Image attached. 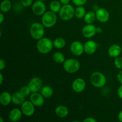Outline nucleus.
I'll return each mask as SVG.
<instances>
[{"label": "nucleus", "instance_id": "obj_2", "mask_svg": "<svg viewBox=\"0 0 122 122\" xmlns=\"http://www.w3.org/2000/svg\"><path fill=\"white\" fill-rule=\"evenodd\" d=\"M41 21L42 25L47 28H51L53 27L57 21V16L56 13L52 11H46L41 18Z\"/></svg>", "mask_w": 122, "mask_h": 122}, {"label": "nucleus", "instance_id": "obj_3", "mask_svg": "<svg viewBox=\"0 0 122 122\" xmlns=\"http://www.w3.org/2000/svg\"><path fill=\"white\" fill-rule=\"evenodd\" d=\"M106 81L107 80L105 75L100 71H95L91 75V83L95 88H100L104 86Z\"/></svg>", "mask_w": 122, "mask_h": 122}, {"label": "nucleus", "instance_id": "obj_29", "mask_svg": "<svg viewBox=\"0 0 122 122\" xmlns=\"http://www.w3.org/2000/svg\"><path fill=\"white\" fill-rule=\"evenodd\" d=\"M114 66L117 69H122V57H117L114 60Z\"/></svg>", "mask_w": 122, "mask_h": 122}, {"label": "nucleus", "instance_id": "obj_8", "mask_svg": "<svg viewBox=\"0 0 122 122\" xmlns=\"http://www.w3.org/2000/svg\"><path fill=\"white\" fill-rule=\"evenodd\" d=\"M27 85L29 87L32 93L38 92L42 88V81L39 77H33L30 80Z\"/></svg>", "mask_w": 122, "mask_h": 122}, {"label": "nucleus", "instance_id": "obj_24", "mask_svg": "<svg viewBox=\"0 0 122 122\" xmlns=\"http://www.w3.org/2000/svg\"><path fill=\"white\" fill-rule=\"evenodd\" d=\"M86 11L83 6H77L75 10V16L79 19H83L85 15Z\"/></svg>", "mask_w": 122, "mask_h": 122}, {"label": "nucleus", "instance_id": "obj_12", "mask_svg": "<svg viewBox=\"0 0 122 122\" xmlns=\"http://www.w3.org/2000/svg\"><path fill=\"white\" fill-rule=\"evenodd\" d=\"M72 89L75 92L81 93L86 88V82L83 79L77 78L75 79L71 85Z\"/></svg>", "mask_w": 122, "mask_h": 122}, {"label": "nucleus", "instance_id": "obj_30", "mask_svg": "<svg viewBox=\"0 0 122 122\" xmlns=\"http://www.w3.org/2000/svg\"><path fill=\"white\" fill-rule=\"evenodd\" d=\"M33 0H21V4L24 7H30L33 4Z\"/></svg>", "mask_w": 122, "mask_h": 122}, {"label": "nucleus", "instance_id": "obj_1", "mask_svg": "<svg viewBox=\"0 0 122 122\" xmlns=\"http://www.w3.org/2000/svg\"><path fill=\"white\" fill-rule=\"evenodd\" d=\"M53 47V42L50 38L46 37L41 38L38 40L36 43L37 50L43 54H46L51 52Z\"/></svg>", "mask_w": 122, "mask_h": 122}, {"label": "nucleus", "instance_id": "obj_28", "mask_svg": "<svg viewBox=\"0 0 122 122\" xmlns=\"http://www.w3.org/2000/svg\"><path fill=\"white\" fill-rule=\"evenodd\" d=\"M19 91H20V93H21L23 95H24L25 97L28 96L29 95H30V93H32V92H31L30 89L29 87L28 86V85L24 86L21 87V88H20Z\"/></svg>", "mask_w": 122, "mask_h": 122}, {"label": "nucleus", "instance_id": "obj_18", "mask_svg": "<svg viewBox=\"0 0 122 122\" xmlns=\"http://www.w3.org/2000/svg\"><path fill=\"white\" fill-rule=\"evenodd\" d=\"M11 102H12V95L7 91L1 93L0 95V103L2 106H8Z\"/></svg>", "mask_w": 122, "mask_h": 122}, {"label": "nucleus", "instance_id": "obj_7", "mask_svg": "<svg viewBox=\"0 0 122 122\" xmlns=\"http://www.w3.org/2000/svg\"><path fill=\"white\" fill-rule=\"evenodd\" d=\"M21 110L24 115L30 117L34 114L35 108L34 104L30 101H25L21 105Z\"/></svg>", "mask_w": 122, "mask_h": 122}, {"label": "nucleus", "instance_id": "obj_4", "mask_svg": "<svg viewBox=\"0 0 122 122\" xmlns=\"http://www.w3.org/2000/svg\"><path fill=\"white\" fill-rule=\"evenodd\" d=\"M45 26L42 23L35 22L32 24L30 28V33L31 36L35 40H39L43 38L45 33Z\"/></svg>", "mask_w": 122, "mask_h": 122}, {"label": "nucleus", "instance_id": "obj_39", "mask_svg": "<svg viewBox=\"0 0 122 122\" xmlns=\"http://www.w3.org/2000/svg\"><path fill=\"white\" fill-rule=\"evenodd\" d=\"M102 29L101 28V27H97V33H102Z\"/></svg>", "mask_w": 122, "mask_h": 122}, {"label": "nucleus", "instance_id": "obj_17", "mask_svg": "<svg viewBox=\"0 0 122 122\" xmlns=\"http://www.w3.org/2000/svg\"><path fill=\"white\" fill-rule=\"evenodd\" d=\"M122 52V48L118 44L111 45L108 50V54L110 57L116 58L119 57Z\"/></svg>", "mask_w": 122, "mask_h": 122}, {"label": "nucleus", "instance_id": "obj_19", "mask_svg": "<svg viewBox=\"0 0 122 122\" xmlns=\"http://www.w3.org/2000/svg\"><path fill=\"white\" fill-rule=\"evenodd\" d=\"M55 113L60 118H64L69 114V110L65 106H58L55 109Z\"/></svg>", "mask_w": 122, "mask_h": 122}, {"label": "nucleus", "instance_id": "obj_9", "mask_svg": "<svg viewBox=\"0 0 122 122\" xmlns=\"http://www.w3.org/2000/svg\"><path fill=\"white\" fill-rule=\"evenodd\" d=\"M70 49L73 54L76 56H80L84 52V45L79 41H75L70 45Z\"/></svg>", "mask_w": 122, "mask_h": 122}, {"label": "nucleus", "instance_id": "obj_40", "mask_svg": "<svg viewBox=\"0 0 122 122\" xmlns=\"http://www.w3.org/2000/svg\"><path fill=\"white\" fill-rule=\"evenodd\" d=\"M2 82H3V76H2V74L0 73V84H2Z\"/></svg>", "mask_w": 122, "mask_h": 122}, {"label": "nucleus", "instance_id": "obj_37", "mask_svg": "<svg viewBox=\"0 0 122 122\" xmlns=\"http://www.w3.org/2000/svg\"><path fill=\"white\" fill-rule=\"evenodd\" d=\"M4 19H5L4 15L3 13H2H2H1V14H0V23L2 24V23H3Z\"/></svg>", "mask_w": 122, "mask_h": 122}, {"label": "nucleus", "instance_id": "obj_21", "mask_svg": "<svg viewBox=\"0 0 122 122\" xmlns=\"http://www.w3.org/2000/svg\"><path fill=\"white\" fill-rule=\"evenodd\" d=\"M54 91L50 86H44L41 89V94L45 98H49L52 96Z\"/></svg>", "mask_w": 122, "mask_h": 122}, {"label": "nucleus", "instance_id": "obj_32", "mask_svg": "<svg viewBox=\"0 0 122 122\" xmlns=\"http://www.w3.org/2000/svg\"><path fill=\"white\" fill-rule=\"evenodd\" d=\"M117 79L118 82L122 84V70H120L117 75Z\"/></svg>", "mask_w": 122, "mask_h": 122}, {"label": "nucleus", "instance_id": "obj_14", "mask_svg": "<svg viewBox=\"0 0 122 122\" xmlns=\"http://www.w3.org/2000/svg\"><path fill=\"white\" fill-rule=\"evenodd\" d=\"M44 98L41 94L38 92H33L30 96V101L36 107H41L44 103Z\"/></svg>", "mask_w": 122, "mask_h": 122}, {"label": "nucleus", "instance_id": "obj_42", "mask_svg": "<svg viewBox=\"0 0 122 122\" xmlns=\"http://www.w3.org/2000/svg\"><path fill=\"white\" fill-rule=\"evenodd\" d=\"M39 1H43V2H44V1H45V0H39Z\"/></svg>", "mask_w": 122, "mask_h": 122}, {"label": "nucleus", "instance_id": "obj_11", "mask_svg": "<svg viewBox=\"0 0 122 122\" xmlns=\"http://www.w3.org/2000/svg\"><path fill=\"white\" fill-rule=\"evenodd\" d=\"M97 19L100 22L106 23L110 19V13L107 10L104 8H100L95 11Z\"/></svg>", "mask_w": 122, "mask_h": 122}, {"label": "nucleus", "instance_id": "obj_15", "mask_svg": "<svg viewBox=\"0 0 122 122\" xmlns=\"http://www.w3.org/2000/svg\"><path fill=\"white\" fill-rule=\"evenodd\" d=\"M98 48L97 42L92 40H89L84 44V52L89 55L93 54L95 53Z\"/></svg>", "mask_w": 122, "mask_h": 122}, {"label": "nucleus", "instance_id": "obj_20", "mask_svg": "<svg viewBox=\"0 0 122 122\" xmlns=\"http://www.w3.org/2000/svg\"><path fill=\"white\" fill-rule=\"evenodd\" d=\"M25 101V97L20 91L15 92L12 95V102L15 105H21Z\"/></svg>", "mask_w": 122, "mask_h": 122}, {"label": "nucleus", "instance_id": "obj_22", "mask_svg": "<svg viewBox=\"0 0 122 122\" xmlns=\"http://www.w3.org/2000/svg\"><path fill=\"white\" fill-rule=\"evenodd\" d=\"M83 19H84L85 22L86 24H92L97 19L95 13L92 11L87 12Z\"/></svg>", "mask_w": 122, "mask_h": 122}, {"label": "nucleus", "instance_id": "obj_6", "mask_svg": "<svg viewBox=\"0 0 122 122\" xmlns=\"http://www.w3.org/2000/svg\"><path fill=\"white\" fill-rule=\"evenodd\" d=\"M75 9L71 5H63L58 13L60 18L63 21L71 20L75 15Z\"/></svg>", "mask_w": 122, "mask_h": 122}, {"label": "nucleus", "instance_id": "obj_5", "mask_svg": "<svg viewBox=\"0 0 122 122\" xmlns=\"http://www.w3.org/2000/svg\"><path fill=\"white\" fill-rule=\"evenodd\" d=\"M81 64L75 58H68L63 63V68L68 73H75L79 71Z\"/></svg>", "mask_w": 122, "mask_h": 122}, {"label": "nucleus", "instance_id": "obj_38", "mask_svg": "<svg viewBox=\"0 0 122 122\" xmlns=\"http://www.w3.org/2000/svg\"><path fill=\"white\" fill-rule=\"evenodd\" d=\"M118 119L120 122H122V110L120 111L118 114Z\"/></svg>", "mask_w": 122, "mask_h": 122}, {"label": "nucleus", "instance_id": "obj_25", "mask_svg": "<svg viewBox=\"0 0 122 122\" xmlns=\"http://www.w3.org/2000/svg\"><path fill=\"white\" fill-rule=\"evenodd\" d=\"M61 8V3L57 0H54L51 1L50 4V10L53 11L54 13H59Z\"/></svg>", "mask_w": 122, "mask_h": 122}, {"label": "nucleus", "instance_id": "obj_16", "mask_svg": "<svg viewBox=\"0 0 122 122\" xmlns=\"http://www.w3.org/2000/svg\"><path fill=\"white\" fill-rule=\"evenodd\" d=\"M23 113L21 110L19 108H13L10 112L8 114V118L10 120L13 122H18L21 119Z\"/></svg>", "mask_w": 122, "mask_h": 122}, {"label": "nucleus", "instance_id": "obj_33", "mask_svg": "<svg viewBox=\"0 0 122 122\" xmlns=\"http://www.w3.org/2000/svg\"><path fill=\"white\" fill-rule=\"evenodd\" d=\"M6 66L5 61L3 59L0 60V70H2Z\"/></svg>", "mask_w": 122, "mask_h": 122}, {"label": "nucleus", "instance_id": "obj_34", "mask_svg": "<svg viewBox=\"0 0 122 122\" xmlns=\"http://www.w3.org/2000/svg\"><path fill=\"white\" fill-rule=\"evenodd\" d=\"M83 122H97V120L94 117H87L83 120Z\"/></svg>", "mask_w": 122, "mask_h": 122}, {"label": "nucleus", "instance_id": "obj_13", "mask_svg": "<svg viewBox=\"0 0 122 122\" xmlns=\"http://www.w3.org/2000/svg\"><path fill=\"white\" fill-rule=\"evenodd\" d=\"M82 33L85 38H92L97 33V27L92 24H87L82 28Z\"/></svg>", "mask_w": 122, "mask_h": 122}, {"label": "nucleus", "instance_id": "obj_27", "mask_svg": "<svg viewBox=\"0 0 122 122\" xmlns=\"http://www.w3.org/2000/svg\"><path fill=\"white\" fill-rule=\"evenodd\" d=\"M54 47L57 49H62L66 45V42L65 39L63 38H57L53 41Z\"/></svg>", "mask_w": 122, "mask_h": 122}, {"label": "nucleus", "instance_id": "obj_31", "mask_svg": "<svg viewBox=\"0 0 122 122\" xmlns=\"http://www.w3.org/2000/svg\"><path fill=\"white\" fill-rule=\"evenodd\" d=\"M73 3L76 6H83L87 2V0H71Z\"/></svg>", "mask_w": 122, "mask_h": 122}, {"label": "nucleus", "instance_id": "obj_26", "mask_svg": "<svg viewBox=\"0 0 122 122\" xmlns=\"http://www.w3.org/2000/svg\"><path fill=\"white\" fill-rule=\"evenodd\" d=\"M52 59H53L54 61L56 62L57 63H63L65 61V57H64V54L61 53V52H55L52 55Z\"/></svg>", "mask_w": 122, "mask_h": 122}, {"label": "nucleus", "instance_id": "obj_35", "mask_svg": "<svg viewBox=\"0 0 122 122\" xmlns=\"http://www.w3.org/2000/svg\"><path fill=\"white\" fill-rule=\"evenodd\" d=\"M117 95L120 98L122 99V85L119 87L117 89Z\"/></svg>", "mask_w": 122, "mask_h": 122}, {"label": "nucleus", "instance_id": "obj_10", "mask_svg": "<svg viewBox=\"0 0 122 122\" xmlns=\"http://www.w3.org/2000/svg\"><path fill=\"white\" fill-rule=\"evenodd\" d=\"M32 11L37 15H42L46 12V5L43 1H35L32 4Z\"/></svg>", "mask_w": 122, "mask_h": 122}, {"label": "nucleus", "instance_id": "obj_41", "mask_svg": "<svg viewBox=\"0 0 122 122\" xmlns=\"http://www.w3.org/2000/svg\"><path fill=\"white\" fill-rule=\"evenodd\" d=\"M0 119H1V120H0V122H3V119H2V117H0Z\"/></svg>", "mask_w": 122, "mask_h": 122}, {"label": "nucleus", "instance_id": "obj_23", "mask_svg": "<svg viewBox=\"0 0 122 122\" xmlns=\"http://www.w3.org/2000/svg\"><path fill=\"white\" fill-rule=\"evenodd\" d=\"M12 8L11 2L10 0H3L1 4L0 9L2 13H8Z\"/></svg>", "mask_w": 122, "mask_h": 122}, {"label": "nucleus", "instance_id": "obj_36", "mask_svg": "<svg viewBox=\"0 0 122 122\" xmlns=\"http://www.w3.org/2000/svg\"><path fill=\"white\" fill-rule=\"evenodd\" d=\"M70 1H71V0H60V2L61 3V4L66 5V4H69Z\"/></svg>", "mask_w": 122, "mask_h": 122}]
</instances>
